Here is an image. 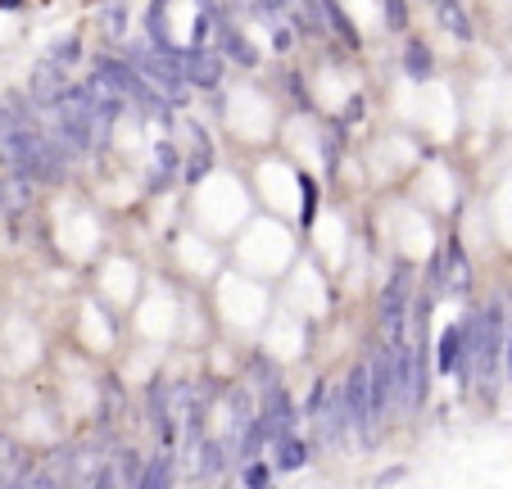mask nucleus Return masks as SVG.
Instances as JSON below:
<instances>
[{
    "label": "nucleus",
    "mask_w": 512,
    "mask_h": 489,
    "mask_svg": "<svg viewBox=\"0 0 512 489\" xmlns=\"http://www.w3.org/2000/svg\"><path fill=\"white\" fill-rule=\"evenodd\" d=\"M91 78H96V82H100L109 96H119V100H132L137 109H146L150 118H168V105H164V96H159V91H150V82H146V78H141V73H137L128 60H109V55H105V60L96 64V73H91Z\"/></svg>",
    "instance_id": "f257e3e1"
},
{
    "label": "nucleus",
    "mask_w": 512,
    "mask_h": 489,
    "mask_svg": "<svg viewBox=\"0 0 512 489\" xmlns=\"http://www.w3.org/2000/svg\"><path fill=\"white\" fill-rule=\"evenodd\" d=\"M132 69L150 82V91H159V96H164V105H177V109H186V105H191L186 82L177 78V64H173L168 55H155V51H132Z\"/></svg>",
    "instance_id": "f03ea898"
},
{
    "label": "nucleus",
    "mask_w": 512,
    "mask_h": 489,
    "mask_svg": "<svg viewBox=\"0 0 512 489\" xmlns=\"http://www.w3.org/2000/svg\"><path fill=\"white\" fill-rule=\"evenodd\" d=\"M408 317H412V268L399 263V268L390 272L385 290H381V326H385V335H390V340H403Z\"/></svg>",
    "instance_id": "7ed1b4c3"
},
{
    "label": "nucleus",
    "mask_w": 512,
    "mask_h": 489,
    "mask_svg": "<svg viewBox=\"0 0 512 489\" xmlns=\"http://www.w3.org/2000/svg\"><path fill=\"white\" fill-rule=\"evenodd\" d=\"M173 64H177V78H182L186 87H204V91H213V87L223 82V69H227L223 55H213V51H195V46L177 51Z\"/></svg>",
    "instance_id": "20e7f679"
},
{
    "label": "nucleus",
    "mask_w": 512,
    "mask_h": 489,
    "mask_svg": "<svg viewBox=\"0 0 512 489\" xmlns=\"http://www.w3.org/2000/svg\"><path fill=\"white\" fill-rule=\"evenodd\" d=\"M340 403H345V417H349V426L367 439V362H354L349 367V376H345V390H340Z\"/></svg>",
    "instance_id": "39448f33"
},
{
    "label": "nucleus",
    "mask_w": 512,
    "mask_h": 489,
    "mask_svg": "<svg viewBox=\"0 0 512 489\" xmlns=\"http://www.w3.org/2000/svg\"><path fill=\"white\" fill-rule=\"evenodd\" d=\"M96 123L91 118H82V114H69V109H60V118H55V146L64 150V155H87L91 150V141H96Z\"/></svg>",
    "instance_id": "423d86ee"
},
{
    "label": "nucleus",
    "mask_w": 512,
    "mask_h": 489,
    "mask_svg": "<svg viewBox=\"0 0 512 489\" xmlns=\"http://www.w3.org/2000/svg\"><path fill=\"white\" fill-rule=\"evenodd\" d=\"M64 91H69V82H64L60 64H42L33 73V105L37 109H64Z\"/></svg>",
    "instance_id": "0eeeda50"
},
{
    "label": "nucleus",
    "mask_w": 512,
    "mask_h": 489,
    "mask_svg": "<svg viewBox=\"0 0 512 489\" xmlns=\"http://www.w3.org/2000/svg\"><path fill=\"white\" fill-rule=\"evenodd\" d=\"M146 33H150V51L155 55H177V46H173V37H168V5H150L146 10Z\"/></svg>",
    "instance_id": "6e6552de"
},
{
    "label": "nucleus",
    "mask_w": 512,
    "mask_h": 489,
    "mask_svg": "<svg viewBox=\"0 0 512 489\" xmlns=\"http://www.w3.org/2000/svg\"><path fill=\"white\" fill-rule=\"evenodd\" d=\"M435 371L449 376V371H462V326H449L435 344Z\"/></svg>",
    "instance_id": "1a4fd4ad"
},
{
    "label": "nucleus",
    "mask_w": 512,
    "mask_h": 489,
    "mask_svg": "<svg viewBox=\"0 0 512 489\" xmlns=\"http://www.w3.org/2000/svg\"><path fill=\"white\" fill-rule=\"evenodd\" d=\"M304 462H308V448H304L299 435H286V439L272 444V471H299Z\"/></svg>",
    "instance_id": "9d476101"
},
{
    "label": "nucleus",
    "mask_w": 512,
    "mask_h": 489,
    "mask_svg": "<svg viewBox=\"0 0 512 489\" xmlns=\"http://www.w3.org/2000/svg\"><path fill=\"white\" fill-rule=\"evenodd\" d=\"M137 489H173V462L168 457H150L146 471L137 475Z\"/></svg>",
    "instance_id": "9b49d317"
},
{
    "label": "nucleus",
    "mask_w": 512,
    "mask_h": 489,
    "mask_svg": "<svg viewBox=\"0 0 512 489\" xmlns=\"http://www.w3.org/2000/svg\"><path fill=\"white\" fill-rule=\"evenodd\" d=\"M218 42H223V55H232L236 64H254V60H259V51H254L236 28H218Z\"/></svg>",
    "instance_id": "f8f14e48"
},
{
    "label": "nucleus",
    "mask_w": 512,
    "mask_h": 489,
    "mask_svg": "<svg viewBox=\"0 0 512 489\" xmlns=\"http://www.w3.org/2000/svg\"><path fill=\"white\" fill-rule=\"evenodd\" d=\"M435 19H440L458 42H471V24H467V10H462V5H449V0H444V5H435Z\"/></svg>",
    "instance_id": "ddd939ff"
},
{
    "label": "nucleus",
    "mask_w": 512,
    "mask_h": 489,
    "mask_svg": "<svg viewBox=\"0 0 512 489\" xmlns=\"http://www.w3.org/2000/svg\"><path fill=\"white\" fill-rule=\"evenodd\" d=\"M318 14L336 28V37H340L345 46H358V33H354V24L345 19V10H340V5H318Z\"/></svg>",
    "instance_id": "4468645a"
},
{
    "label": "nucleus",
    "mask_w": 512,
    "mask_h": 489,
    "mask_svg": "<svg viewBox=\"0 0 512 489\" xmlns=\"http://www.w3.org/2000/svg\"><path fill=\"white\" fill-rule=\"evenodd\" d=\"M403 69H408L412 82H426V78H431V51H426L422 42H408V60H403Z\"/></svg>",
    "instance_id": "2eb2a0df"
},
{
    "label": "nucleus",
    "mask_w": 512,
    "mask_h": 489,
    "mask_svg": "<svg viewBox=\"0 0 512 489\" xmlns=\"http://www.w3.org/2000/svg\"><path fill=\"white\" fill-rule=\"evenodd\" d=\"M200 462H204V475H218V471L227 466V444H223V439H209Z\"/></svg>",
    "instance_id": "dca6fc26"
},
{
    "label": "nucleus",
    "mask_w": 512,
    "mask_h": 489,
    "mask_svg": "<svg viewBox=\"0 0 512 489\" xmlns=\"http://www.w3.org/2000/svg\"><path fill=\"white\" fill-rule=\"evenodd\" d=\"M241 480H245V489H268V484H272V466L254 457V462L245 466V475H241Z\"/></svg>",
    "instance_id": "f3484780"
},
{
    "label": "nucleus",
    "mask_w": 512,
    "mask_h": 489,
    "mask_svg": "<svg viewBox=\"0 0 512 489\" xmlns=\"http://www.w3.org/2000/svg\"><path fill=\"white\" fill-rule=\"evenodd\" d=\"M78 55H82V46H78V37H69V42L55 46V60H51V64H73Z\"/></svg>",
    "instance_id": "a211bd4d"
},
{
    "label": "nucleus",
    "mask_w": 512,
    "mask_h": 489,
    "mask_svg": "<svg viewBox=\"0 0 512 489\" xmlns=\"http://www.w3.org/2000/svg\"><path fill=\"white\" fill-rule=\"evenodd\" d=\"M119 462H123V466H119V475H123V480H132V475L141 471V457H137L132 448H123V453H119Z\"/></svg>",
    "instance_id": "6ab92c4d"
},
{
    "label": "nucleus",
    "mask_w": 512,
    "mask_h": 489,
    "mask_svg": "<svg viewBox=\"0 0 512 489\" xmlns=\"http://www.w3.org/2000/svg\"><path fill=\"white\" fill-rule=\"evenodd\" d=\"M91 489H119V471H114V466H100V471L91 475Z\"/></svg>",
    "instance_id": "aec40b11"
},
{
    "label": "nucleus",
    "mask_w": 512,
    "mask_h": 489,
    "mask_svg": "<svg viewBox=\"0 0 512 489\" xmlns=\"http://www.w3.org/2000/svg\"><path fill=\"white\" fill-rule=\"evenodd\" d=\"M105 19H109V28H114V37H123V24H128V10H123V5H114V10H105Z\"/></svg>",
    "instance_id": "412c9836"
},
{
    "label": "nucleus",
    "mask_w": 512,
    "mask_h": 489,
    "mask_svg": "<svg viewBox=\"0 0 512 489\" xmlns=\"http://www.w3.org/2000/svg\"><path fill=\"white\" fill-rule=\"evenodd\" d=\"M385 19H390V28H399V24L408 19V10H403V5H385Z\"/></svg>",
    "instance_id": "4be33fe9"
},
{
    "label": "nucleus",
    "mask_w": 512,
    "mask_h": 489,
    "mask_svg": "<svg viewBox=\"0 0 512 489\" xmlns=\"http://www.w3.org/2000/svg\"><path fill=\"white\" fill-rule=\"evenodd\" d=\"M272 46L277 51H290V28H272Z\"/></svg>",
    "instance_id": "5701e85b"
},
{
    "label": "nucleus",
    "mask_w": 512,
    "mask_h": 489,
    "mask_svg": "<svg viewBox=\"0 0 512 489\" xmlns=\"http://www.w3.org/2000/svg\"><path fill=\"white\" fill-rule=\"evenodd\" d=\"M0 489H24V480H10V484H0Z\"/></svg>",
    "instance_id": "b1692460"
},
{
    "label": "nucleus",
    "mask_w": 512,
    "mask_h": 489,
    "mask_svg": "<svg viewBox=\"0 0 512 489\" xmlns=\"http://www.w3.org/2000/svg\"><path fill=\"white\" fill-rule=\"evenodd\" d=\"M507 376H512V340H507Z\"/></svg>",
    "instance_id": "393cba45"
}]
</instances>
